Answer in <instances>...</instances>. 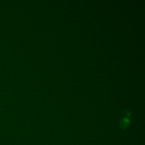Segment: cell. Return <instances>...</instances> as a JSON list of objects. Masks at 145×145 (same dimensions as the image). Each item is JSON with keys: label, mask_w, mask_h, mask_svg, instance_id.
<instances>
[]
</instances>
